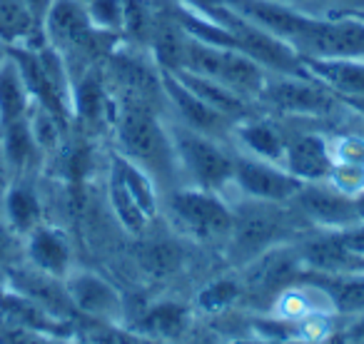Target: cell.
Here are the masks:
<instances>
[{
  "mask_svg": "<svg viewBox=\"0 0 364 344\" xmlns=\"http://www.w3.org/2000/svg\"><path fill=\"white\" fill-rule=\"evenodd\" d=\"M110 130L115 137V152L150 172L162 193L180 185L165 112L132 97L112 95Z\"/></svg>",
  "mask_w": 364,
  "mask_h": 344,
  "instance_id": "1",
  "label": "cell"
},
{
  "mask_svg": "<svg viewBox=\"0 0 364 344\" xmlns=\"http://www.w3.org/2000/svg\"><path fill=\"white\" fill-rule=\"evenodd\" d=\"M230 203H232V230L223 252L237 269L267 249L294 242L304 232H309V227L289 208V203H259L237 195H232Z\"/></svg>",
  "mask_w": 364,
  "mask_h": 344,
  "instance_id": "2",
  "label": "cell"
},
{
  "mask_svg": "<svg viewBox=\"0 0 364 344\" xmlns=\"http://www.w3.org/2000/svg\"><path fill=\"white\" fill-rule=\"evenodd\" d=\"M160 215H165L170 230H175L182 240L208 249H225L232 230L230 198L188 185H177L162 193Z\"/></svg>",
  "mask_w": 364,
  "mask_h": 344,
  "instance_id": "3",
  "label": "cell"
},
{
  "mask_svg": "<svg viewBox=\"0 0 364 344\" xmlns=\"http://www.w3.org/2000/svg\"><path fill=\"white\" fill-rule=\"evenodd\" d=\"M167 127H170L180 185L210 190V193H220L228 198L232 193L235 172L232 145L190 130L175 120H167Z\"/></svg>",
  "mask_w": 364,
  "mask_h": 344,
  "instance_id": "4",
  "label": "cell"
},
{
  "mask_svg": "<svg viewBox=\"0 0 364 344\" xmlns=\"http://www.w3.org/2000/svg\"><path fill=\"white\" fill-rule=\"evenodd\" d=\"M257 107L269 117L289 122H327L342 115L347 107L322 82L302 75H267Z\"/></svg>",
  "mask_w": 364,
  "mask_h": 344,
  "instance_id": "5",
  "label": "cell"
},
{
  "mask_svg": "<svg viewBox=\"0 0 364 344\" xmlns=\"http://www.w3.org/2000/svg\"><path fill=\"white\" fill-rule=\"evenodd\" d=\"M180 70L198 72V75H208L220 80L223 85H228L232 92H237L240 97L255 102L262 92L264 82H267L269 72L264 68H259L255 60H250L247 55H242L240 50L232 48H220V45H208L203 41H188V50H185V63Z\"/></svg>",
  "mask_w": 364,
  "mask_h": 344,
  "instance_id": "6",
  "label": "cell"
},
{
  "mask_svg": "<svg viewBox=\"0 0 364 344\" xmlns=\"http://www.w3.org/2000/svg\"><path fill=\"white\" fill-rule=\"evenodd\" d=\"M215 21H220L232 33L235 50H240L250 60H255L269 75H302L304 72V58L289 43H284L282 38L272 36V33L262 31L255 23L245 21L242 16L230 11L228 6L220 8Z\"/></svg>",
  "mask_w": 364,
  "mask_h": 344,
  "instance_id": "7",
  "label": "cell"
},
{
  "mask_svg": "<svg viewBox=\"0 0 364 344\" xmlns=\"http://www.w3.org/2000/svg\"><path fill=\"white\" fill-rule=\"evenodd\" d=\"M294 50L302 58H317V60L364 58V16L357 13L314 16Z\"/></svg>",
  "mask_w": 364,
  "mask_h": 344,
  "instance_id": "8",
  "label": "cell"
},
{
  "mask_svg": "<svg viewBox=\"0 0 364 344\" xmlns=\"http://www.w3.org/2000/svg\"><path fill=\"white\" fill-rule=\"evenodd\" d=\"M304 264L299 259L297 244L284 242L277 247L267 249L252 262L240 267V279H242V299H252L262 307L269 309L282 289L302 279Z\"/></svg>",
  "mask_w": 364,
  "mask_h": 344,
  "instance_id": "9",
  "label": "cell"
},
{
  "mask_svg": "<svg viewBox=\"0 0 364 344\" xmlns=\"http://www.w3.org/2000/svg\"><path fill=\"white\" fill-rule=\"evenodd\" d=\"M65 289L75 314L105 327H122L127 319V304L120 289L95 269L75 267L65 277Z\"/></svg>",
  "mask_w": 364,
  "mask_h": 344,
  "instance_id": "10",
  "label": "cell"
},
{
  "mask_svg": "<svg viewBox=\"0 0 364 344\" xmlns=\"http://www.w3.org/2000/svg\"><path fill=\"white\" fill-rule=\"evenodd\" d=\"M277 120V117H274ZM284 127V160L282 167L299 183H322L332 170L329 132L312 127V122L279 120Z\"/></svg>",
  "mask_w": 364,
  "mask_h": 344,
  "instance_id": "11",
  "label": "cell"
},
{
  "mask_svg": "<svg viewBox=\"0 0 364 344\" xmlns=\"http://www.w3.org/2000/svg\"><path fill=\"white\" fill-rule=\"evenodd\" d=\"M299 180H294L282 165L257 157L235 152V172H232V195L259 203H277L287 205L299 190Z\"/></svg>",
  "mask_w": 364,
  "mask_h": 344,
  "instance_id": "12",
  "label": "cell"
},
{
  "mask_svg": "<svg viewBox=\"0 0 364 344\" xmlns=\"http://www.w3.org/2000/svg\"><path fill=\"white\" fill-rule=\"evenodd\" d=\"M289 208L302 217L309 230H329L339 232L359 225L354 200L334 190L327 180L322 183H302L294 198L289 200Z\"/></svg>",
  "mask_w": 364,
  "mask_h": 344,
  "instance_id": "13",
  "label": "cell"
},
{
  "mask_svg": "<svg viewBox=\"0 0 364 344\" xmlns=\"http://www.w3.org/2000/svg\"><path fill=\"white\" fill-rule=\"evenodd\" d=\"M160 77H162V90H165V100H167V120H175V122H180V125L190 127V130L215 137V140L230 142L232 127H235V122L230 120V117L220 115L218 110L205 105L195 92H190L188 87L177 80L175 72L160 70Z\"/></svg>",
  "mask_w": 364,
  "mask_h": 344,
  "instance_id": "14",
  "label": "cell"
},
{
  "mask_svg": "<svg viewBox=\"0 0 364 344\" xmlns=\"http://www.w3.org/2000/svg\"><path fill=\"white\" fill-rule=\"evenodd\" d=\"M3 284H6V289L31 299L33 304L50 312L53 317L65 319V322H73V317H75V309H73L70 297H68V289H65V279L41 272V269L31 267L28 262L16 264L6 274Z\"/></svg>",
  "mask_w": 364,
  "mask_h": 344,
  "instance_id": "15",
  "label": "cell"
},
{
  "mask_svg": "<svg viewBox=\"0 0 364 344\" xmlns=\"http://www.w3.org/2000/svg\"><path fill=\"white\" fill-rule=\"evenodd\" d=\"M223 3L230 11L242 16L245 21L282 38L292 48L297 45V41L304 36V31L314 18V13L299 11V8L284 6V3H274V0H223Z\"/></svg>",
  "mask_w": 364,
  "mask_h": 344,
  "instance_id": "16",
  "label": "cell"
},
{
  "mask_svg": "<svg viewBox=\"0 0 364 344\" xmlns=\"http://www.w3.org/2000/svg\"><path fill=\"white\" fill-rule=\"evenodd\" d=\"M23 262L46 274L65 279L77 267L70 235L58 225L43 222L23 237Z\"/></svg>",
  "mask_w": 364,
  "mask_h": 344,
  "instance_id": "17",
  "label": "cell"
},
{
  "mask_svg": "<svg viewBox=\"0 0 364 344\" xmlns=\"http://www.w3.org/2000/svg\"><path fill=\"white\" fill-rule=\"evenodd\" d=\"M284 140L287 137H284L282 122L264 115V112H257V115H250L245 120L235 122L230 145H232L235 152L282 165Z\"/></svg>",
  "mask_w": 364,
  "mask_h": 344,
  "instance_id": "18",
  "label": "cell"
},
{
  "mask_svg": "<svg viewBox=\"0 0 364 344\" xmlns=\"http://www.w3.org/2000/svg\"><path fill=\"white\" fill-rule=\"evenodd\" d=\"M43 160H46V155L33 137L28 115L3 122V127H0V162L6 167L8 178H36Z\"/></svg>",
  "mask_w": 364,
  "mask_h": 344,
  "instance_id": "19",
  "label": "cell"
},
{
  "mask_svg": "<svg viewBox=\"0 0 364 344\" xmlns=\"http://www.w3.org/2000/svg\"><path fill=\"white\" fill-rule=\"evenodd\" d=\"M135 240V262L145 277L170 279L185 267V247H182V237L175 230L150 232V227H147Z\"/></svg>",
  "mask_w": 364,
  "mask_h": 344,
  "instance_id": "20",
  "label": "cell"
},
{
  "mask_svg": "<svg viewBox=\"0 0 364 344\" xmlns=\"http://www.w3.org/2000/svg\"><path fill=\"white\" fill-rule=\"evenodd\" d=\"M0 215L11 225L13 232H18L21 237H26L43 222H48L46 203H43V195L38 185L33 183V178H18L6 185V190L0 195Z\"/></svg>",
  "mask_w": 364,
  "mask_h": 344,
  "instance_id": "21",
  "label": "cell"
},
{
  "mask_svg": "<svg viewBox=\"0 0 364 344\" xmlns=\"http://www.w3.org/2000/svg\"><path fill=\"white\" fill-rule=\"evenodd\" d=\"M304 72L312 80L322 82L339 100L364 97V58H334V60L304 58Z\"/></svg>",
  "mask_w": 364,
  "mask_h": 344,
  "instance_id": "22",
  "label": "cell"
},
{
  "mask_svg": "<svg viewBox=\"0 0 364 344\" xmlns=\"http://www.w3.org/2000/svg\"><path fill=\"white\" fill-rule=\"evenodd\" d=\"M170 72H175L177 80L188 87L190 92H195L205 105L218 110L220 115L230 117L232 122H240V120H245V117L262 112L255 102L240 97L237 92H232L228 85H223V82L215 80V77L198 75V72H190V70H170Z\"/></svg>",
  "mask_w": 364,
  "mask_h": 344,
  "instance_id": "23",
  "label": "cell"
},
{
  "mask_svg": "<svg viewBox=\"0 0 364 344\" xmlns=\"http://www.w3.org/2000/svg\"><path fill=\"white\" fill-rule=\"evenodd\" d=\"M107 170L125 185V190L137 203V208L147 215V220L155 222V220L160 217L162 190H160V185L155 183V178H152L150 172L142 170L140 165H135V162L122 157L120 152H115V150H112V155H110V167H107Z\"/></svg>",
  "mask_w": 364,
  "mask_h": 344,
  "instance_id": "24",
  "label": "cell"
},
{
  "mask_svg": "<svg viewBox=\"0 0 364 344\" xmlns=\"http://www.w3.org/2000/svg\"><path fill=\"white\" fill-rule=\"evenodd\" d=\"M193 309L177 299H160L142 309L135 329L152 339H180L190 329Z\"/></svg>",
  "mask_w": 364,
  "mask_h": 344,
  "instance_id": "25",
  "label": "cell"
},
{
  "mask_svg": "<svg viewBox=\"0 0 364 344\" xmlns=\"http://www.w3.org/2000/svg\"><path fill=\"white\" fill-rule=\"evenodd\" d=\"M36 38L46 41L41 21L26 0H0V43L8 48H33Z\"/></svg>",
  "mask_w": 364,
  "mask_h": 344,
  "instance_id": "26",
  "label": "cell"
},
{
  "mask_svg": "<svg viewBox=\"0 0 364 344\" xmlns=\"http://www.w3.org/2000/svg\"><path fill=\"white\" fill-rule=\"evenodd\" d=\"M309 279L319 284L329 294L337 317H352L364 312V272L347 274H309Z\"/></svg>",
  "mask_w": 364,
  "mask_h": 344,
  "instance_id": "27",
  "label": "cell"
},
{
  "mask_svg": "<svg viewBox=\"0 0 364 344\" xmlns=\"http://www.w3.org/2000/svg\"><path fill=\"white\" fill-rule=\"evenodd\" d=\"M33 95L26 85L21 68L16 58L8 53V58L0 65V122H11L18 117H26L33 107Z\"/></svg>",
  "mask_w": 364,
  "mask_h": 344,
  "instance_id": "28",
  "label": "cell"
},
{
  "mask_svg": "<svg viewBox=\"0 0 364 344\" xmlns=\"http://www.w3.org/2000/svg\"><path fill=\"white\" fill-rule=\"evenodd\" d=\"M242 302V279L240 274H220L205 282L195 294V309L208 317H220Z\"/></svg>",
  "mask_w": 364,
  "mask_h": 344,
  "instance_id": "29",
  "label": "cell"
},
{
  "mask_svg": "<svg viewBox=\"0 0 364 344\" xmlns=\"http://www.w3.org/2000/svg\"><path fill=\"white\" fill-rule=\"evenodd\" d=\"M105 188H107L105 190L107 205H110V213H112V217L117 220V225H120L127 235H132V237H137V235L145 232V230L152 225V220H147V215L137 208V203L125 190V185H122L110 170H107V185Z\"/></svg>",
  "mask_w": 364,
  "mask_h": 344,
  "instance_id": "30",
  "label": "cell"
},
{
  "mask_svg": "<svg viewBox=\"0 0 364 344\" xmlns=\"http://www.w3.org/2000/svg\"><path fill=\"white\" fill-rule=\"evenodd\" d=\"M155 13H157L155 0H125V23H122L120 41L125 45L147 50L152 26H155Z\"/></svg>",
  "mask_w": 364,
  "mask_h": 344,
  "instance_id": "31",
  "label": "cell"
},
{
  "mask_svg": "<svg viewBox=\"0 0 364 344\" xmlns=\"http://www.w3.org/2000/svg\"><path fill=\"white\" fill-rule=\"evenodd\" d=\"M90 23L102 33L122 36V23H125V0H87L85 3Z\"/></svg>",
  "mask_w": 364,
  "mask_h": 344,
  "instance_id": "32",
  "label": "cell"
},
{
  "mask_svg": "<svg viewBox=\"0 0 364 344\" xmlns=\"http://www.w3.org/2000/svg\"><path fill=\"white\" fill-rule=\"evenodd\" d=\"M332 162L342 165H364V122L357 130H344L329 135Z\"/></svg>",
  "mask_w": 364,
  "mask_h": 344,
  "instance_id": "33",
  "label": "cell"
},
{
  "mask_svg": "<svg viewBox=\"0 0 364 344\" xmlns=\"http://www.w3.org/2000/svg\"><path fill=\"white\" fill-rule=\"evenodd\" d=\"M0 344H73V339L38 332V329L18 327V324L0 319Z\"/></svg>",
  "mask_w": 364,
  "mask_h": 344,
  "instance_id": "34",
  "label": "cell"
},
{
  "mask_svg": "<svg viewBox=\"0 0 364 344\" xmlns=\"http://www.w3.org/2000/svg\"><path fill=\"white\" fill-rule=\"evenodd\" d=\"M327 183L334 190H339L347 198H357L364 193V165H342V162H334L332 170H329Z\"/></svg>",
  "mask_w": 364,
  "mask_h": 344,
  "instance_id": "35",
  "label": "cell"
},
{
  "mask_svg": "<svg viewBox=\"0 0 364 344\" xmlns=\"http://www.w3.org/2000/svg\"><path fill=\"white\" fill-rule=\"evenodd\" d=\"M21 262H23V237L18 232H13L11 225L0 215V282Z\"/></svg>",
  "mask_w": 364,
  "mask_h": 344,
  "instance_id": "36",
  "label": "cell"
},
{
  "mask_svg": "<svg viewBox=\"0 0 364 344\" xmlns=\"http://www.w3.org/2000/svg\"><path fill=\"white\" fill-rule=\"evenodd\" d=\"M342 327H337V337L347 339V342H359L364 344V312L352 314V317H342Z\"/></svg>",
  "mask_w": 364,
  "mask_h": 344,
  "instance_id": "37",
  "label": "cell"
},
{
  "mask_svg": "<svg viewBox=\"0 0 364 344\" xmlns=\"http://www.w3.org/2000/svg\"><path fill=\"white\" fill-rule=\"evenodd\" d=\"M322 16L329 13H357L364 16V0H314Z\"/></svg>",
  "mask_w": 364,
  "mask_h": 344,
  "instance_id": "38",
  "label": "cell"
},
{
  "mask_svg": "<svg viewBox=\"0 0 364 344\" xmlns=\"http://www.w3.org/2000/svg\"><path fill=\"white\" fill-rule=\"evenodd\" d=\"M172 3L190 8V11H195V13H203V16H208V18H215L220 13V8L225 6L223 0H172Z\"/></svg>",
  "mask_w": 364,
  "mask_h": 344,
  "instance_id": "39",
  "label": "cell"
},
{
  "mask_svg": "<svg viewBox=\"0 0 364 344\" xmlns=\"http://www.w3.org/2000/svg\"><path fill=\"white\" fill-rule=\"evenodd\" d=\"M274 3H284V6H294V8H299V11H307V13H314V16H322L314 0H274Z\"/></svg>",
  "mask_w": 364,
  "mask_h": 344,
  "instance_id": "40",
  "label": "cell"
},
{
  "mask_svg": "<svg viewBox=\"0 0 364 344\" xmlns=\"http://www.w3.org/2000/svg\"><path fill=\"white\" fill-rule=\"evenodd\" d=\"M354 210H357V217H359V222L364 225V193H362V195H357V198H354Z\"/></svg>",
  "mask_w": 364,
  "mask_h": 344,
  "instance_id": "41",
  "label": "cell"
},
{
  "mask_svg": "<svg viewBox=\"0 0 364 344\" xmlns=\"http://www.w3.org/2000/svg\"><path fill=\"white\" fill-rule=\"evenodd\" d=\"M11 183V178H8L6 167H3V162H0V195H3V190H6V185Z\"/></svg>",
  "mask_w": 364,
  "mask_h": 344,
  "instance_id": "42",
  "label": "cell"
},
{
  "mask_svg": "<svg viewBox=\"0 0 364 344\" xmlns=\"http://www.w3.org/2000/svg\"><path fill=\"white\" fill-rule=\"evenodd\" d=\"M8 58V45H3V43H0V65H3V60H6Z\"/></svg>",
  "mask_w": 364,
  "mask_h": 344,
  "instance_id": "43",
  "label": "cell"
},
{
  "mask_svg": "<svg viewBox=\"0 0 364 344\" xmlns=\"http://www.w3.org/2000/svg\"><path fill=\"white\" fill-rule=\"evenodd\" d=\"M3 289H6V284H3V282H0V294H3Z\"/></svg>",
  "mask_w": 364,
  "mask_h": 344,
  "instance_id": "44",
  "label": "cell"
},
{
  "mask_svg": "<svg viewBox=\"0 0 364 344\" xmlns=\"http://www.w3.org/2000/svg\"><path fill=\"white\" fill-rule=\"evenodd\" d=\"M80 3H87V0H80Z\"/></svg>",
  "mask_w": 364,
  "mask_h": 344,
  "instance_id": "45",
  "label": "cell"
},
{
  "mask_svg": "<svg viewBox=\"0 0 364 344\" xmlns=\"http://www.w3.org/2000/svg\"><path fill=\"white\" fill-rule=\"evenodd\" d=\"M0 127H3V122H0Z\"/></svg>",
  "mask_w": 364,
  "mask_h": 344,
  "instance_id": "46",
  "label": "cell"
},
{
  "mask_svg": "<svg viewBox=\"0 0 364 344\" xmlns=\"http://www.w3.org/2000/svg\"><path fill=\"white\" fill-rule=\"evenodd\" d=\"M362 122H364V120H362Z\"/></svg>",
  "mask_w": 364,
  "mask_h": 344,
  "instance_id": "47",
  "label": "cell"
}]
</instances>
